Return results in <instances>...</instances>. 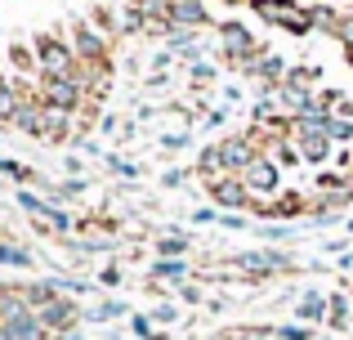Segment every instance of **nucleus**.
<instances>
[{
  "instance_id": "1",
  "label": "nucleus",
  "mask_w": 353,
  "mask_h": 340,
  "mask_svg": "<svg viewBox=\"0 0 353 340\" xmlns=\"http://www.w3.org/2000/svg\"><path fill=\"white\" fill-rule=\"evenodd\" d=\"M170 14H174V23H206V14H201L197 0H179V5H174Z\"/></svg>"
},
{
  "instance_id": "2",
  "label": "nucleus",
  "mask_w": 353,
  "mask_h": 340,
  "mask_svg": "<svg viewBox=\"0 0 353 340\" xmlns=\"http://www.w3.org/2000/svg\"><path fill=\"white\" fill-rule=\"evenodd\" d=\"M215 201H224V206H241L246 197H241V188H237V183H224V188L215 183Z\"/></svg>"
},
{
  "instance_id": "3",
  "label": "nucleus",
  "mask_w": 353,
  "mask_h": 340,
  "mask_svg": "<svg viewBox=\"0 0 353 340\" xmlns=\"http://www.w3.org/2000/svg\"><path fill=\"white\" fill-rule=\"evenodd\" d=\"M250 183L255 188H273V166H255L250 170Z\"/></svg>"
},
{
  "instance_id": "4",
  "label": "nucleus",
  "mask_w": 353,
  "mask_h": 340,
  "mask_svg": "<svg viewBox=\"0 0 353 340\" xmlns=\"http://www.w3.org/2000/svg\"><path fill=\"white\" fill-rule=\"evenodd\" d=\"M0 260H9V264H23L27 255H23V251H14V246H0Z\"/></svg>"
}]
</instances>
